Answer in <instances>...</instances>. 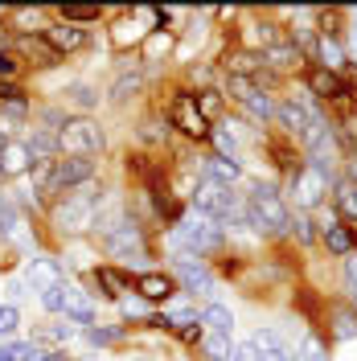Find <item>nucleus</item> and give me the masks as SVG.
<instances>
[{
  "mask_svg": "<svg viewBox=\"0 0 357 361\" xmlns=\"http://www.w3.org/2000/svg\"><path fill=\"white\" fill-rule=\"evenodd\" d=\"M243 209H246V226L263 238H284L291 234V205L284 202V193L267 185V180H250L243 197Z\"/></svg>",
  "mask_w": 357,
  "mask_h": 361,
  "instance_id": "nucleus-1",
  "label": "nucleus"
},
{
  "mask_svg": "<svg viewBox=\"0 0 357 361\" xmlns=\"http://www.w3.org/2000/svg\"><path fill=\"white\" fill-rule=\"evenodd\" d=\"M99 205H103L99 180H90L83 189H70L62 197H54V205H49V226H54V234H58V238H78V234L95 230Z\"/></svg>",
  "mask_w": 357,
  "mask_h": 361,
  "instance_id": "nucleus-2",
  "label": "nucleus"
},
{
  "mask_svg": "<svg viewBox=\"0 0 357 361\" xmlns=\"http://www.w3.org/2000/svg\"><path fill=\"white\" fill-rule=\"evenodd\" d=\"M169 250H173V259H201L205 263V255H214V250H222L226 243V226L214 222V218H205V214H185L181 222H173L169 230Z\"/></svg>",
  "mask_w": 357,
  "mask_h": 361,
  "instance_id": "nucleus-3",
  "label": "nucleus"
},
{
  "mask_svg": "<svg viewBox=\"0 0 357 361\" xmlns=\"http://www.w3.org/2000/svg\"><path fill=\"white\" fill-rule=\"evenodd\" d=\"M103 148H107V132H103V123L95 119V115H70L66 128L58 132V157H103Z\"/></svg>",
  "mask_w": 357,
  "mask_h": 361,
  "instance_id": "nucleus-4",
  "label": "nucleus"
},
{
  "mask_svg": "<svg viewBox=\"0 0 357 361\" xmlns=\"http://www.w3.org/2000/svg\"><path fill=\"white\" fill-rule=\"evenodd\" d=\"M103 250H107V259H115L119 267H132V263H140V259H148L144 226L135 222V218H123V222L103 238Z\"/></svg>",
  "mask_w": 357,
  "mask_h": 361,
  "instance_id": "nucleus-5",
  "label": "nucleus"
},
{
  "mask_svg": "<svg viewBox=\"0 0 357 361\" xmlns=\"http://www.w3.org/2000/svg\"><path fill=\"white\" fill-rule=\"evenodd\" d=\"M90 180H99V160L87 157H58L49 164V197H62L70 189H83Z\"/></svg>",
  "mask_w": 357,
  "mask_h": 361,
  "instance_id": "nucleus-6",
  "label": "nucleus"
},
{
  "mask_svg": "<svg viewBox=\"0 0 357 361\" xmlns=\"http://www.w3.org/2000/svg\"><path fill=\"white\" fill-rule=\"evenodd\" d=\"M288 193L296 202V214H308V209H316L325 202V193H333V180L325 173H316V169H308V164H300L288 177Z\"/></svg>",
  "mask_w": 357,
  "mask_h": 361,
  "instance_id": "nucleus-7",
  "label": "nucleus"
},
{
  "mask_svg": "<svg viewBox=\"0 0 357 361\" xmlns=\"http://www.w3.org/2000/svg\"><path fill=\"white\" fill-rule=\"evenodd\" d=\"M164 123L169 128H177L181 135H189V140H210V123L201 119V111L193 107V90H177L173 99H169V107H164Z\"/></svg>",
  "mask_w": 357,
  "mask_h": 361,
  "instance_id": "nucleus-8",
  "label": "nucleus"
},
{
  "mask_svg": "<svg viewBox=\"0 0 357 361\" xmlns=\"http://www.w3.org/2000/svg\"><path fill=\"white\" fill-rule=\"evenodd\" d=\"M173 279H177L181 295H214L218 292V275L205 267L201 259H173Z\"/></svg>",
  "mask_w": 357,
  "mask_h": 361,
  "instance_id": "nucleus-9",
  "label": "nucleus"
},
{
  "mask_svg": "<svg viewBox=\"0 0 357 361\" xmlns=\"http://www.w3.org/2000/svg\"><path fill=\"white\" fill-rule=\"evenodd\" d=\"M304 82H308V94L316 99H325V103H345L349 94H353V82L341 74V70H325V66H308L304 74Z\"/></svg>",
  "mask_w": 357,
  "mask_h": 361,
  "instance_id": "nucleus-10",
  "label": "nucleus"
},
{
  "mask_svg": "<svg viewBox=\"0 0 357 361\" xmlns=\"http://www.w3.org/2000/svg\"><path fill=\"white\" fill-rule=\"evenodd\" d=\"M316 234H320V243L329 247V255H337V259H349V255H357V234L349 230V226H341V218H337L333 209H325V214H320Z\"/></svg>",
  "mask_w": 357,
  "mask_h": 361,
  "instance_id": "nucleus-11",
  "label": "nucleus"
},
{
  "mask_svg": "<svg viewBox=\"0 0 357 361\" xmlns=\"http://www.w3.org/2000/svg\"><path fill=\"white\" fill-rule=\"evenodd\" d=\"M42 42L58 54V58H66V54H78V49H87V42H90V33L83 29V25H70V21H49L42 29Z\"/></svg>",
  "mask_w": 357,
  "mask_h": 361,
  "instance_id": "nucleus-12",
  "label": "nucleus"
},
{
  "mask_svg": "<svg viewBox=\"0 0 357 361\" xmlns=\"http://www.w3.org/2000/svg\"><path fill=\"white\" fill-rule=\"evenodd\" d=\"M132 288L148 308H152V304H169V300L181 292L177 279H173V271H140V275L132 279Z\"/></svg>",
  "mask_w": 357,
  "mask_h": 361,
  "instance_id": "nucleus-13",
  "label": "nucleus"
},
{
  "mask_svg": "<svg viewBox=\"0 0 357 361\" xmlns=\"http://www.w3.org/2000/svg\"><path fill=\"white\" fill-rule=\"evenodd\" d=\"M25 283L42 295V292H49V288H58V283H66V267H62L58 259H49V255H33V259L25 263Z\"/></svg>",
  "mask_w": 357,
  "mask_h": 361,
  "instance_id": "nucleus-14",
  "label": "nucleus"
},
{
  "mask_svg": "<svg viewBox=\"0 0 357 361\" xmlns=\"http://www.w3.org/2000/svg\"><path fill=\"white\" fill-rule=\"evenodd\" d=\"M316 107L313 103H304V99H279V111H275V123L284 128V132L291 135V140H300V135L313 128V119H316Z\"/></svg>",
  "mask_w": 357,
  "mask_h": 361,
  "instance_id": "nucleus-15",
  "label": "nucleus"
},
{
  "mask_svg": "<svg viewBox=\"0 0 357 361\" xmlns=\"http://www.w3.org/2000/svg\"><path fill=\"white\" fill-rule=\"evenodd\" d=\"M33 173V157L25 148V140H8L0 148V180H17V177H29Z\"/></svg>",
  "mask_w": 357,
  "mask_h": 361,
  "instance_id": "nucleus-16",
  "label": "nucleus"
},
{
  "mask_svg": "<svg viewBox=\"0 0 357 361\" xmlns=\"http://www.w3.org/2000/svg\"><path fill=\"white\" fill-rule=\"evenodd\" d=\"M250 345H255V353H259V361H296V353H291V345L275 329H259L255 337H250Z\"/></svg>",
  "mask_w": 357,
  "mask_h": 361,
  "instance_id": "nucleus-17",
  "label": "nucleus"
},
{
  "mask_svg": "<svg viewBox=\"0 0 357 361\" xmlns=\"http://www.w3.org/2000/svg\"><path fill=\"white\" fill-rule=\"evenodd\" d=\"M201 329L205 333H222V337H234V312L226 308V304H218V300H210L205 308L198 312Z\"/></svg>",
  "mask_w": 357,
  "mask_h": 361,
  "instance_id": "nucleus-18",
  "label": "nucleus"
},
{
  "mask_svg": "<svg viewBox=\"0 0 357 361\" xmlns=\"http://www.w3.org/2000/svg\"><path fill=\"white\" fill-rule=\"evenodd\" d=\"M62 103H66V111H74V115H90L99 107V90L90 87V82H70V87L62 90Z\"/></svg>",
  "mask_w": 357,
  "mask_h": 361,
  "instance_id": "nucleus-19",
  "label": "nucleus"
},
{
  "mask_svg": "<svg viewBox=\"0 0 357 361\" xmlns=\"http://www.w3.org/2000/svg\"><path fill=\"white\" fill-rule=\"evenodd\" d=\"M333 214L341 222H357V185L345 177L333 180Z\"/></svg>",
  "mask_w": 357,
  "mask_h": 361,
  "instance_id": "nucleus-20",
  "label": "nucleus"
},
{
  "mask_svg": "<svg viewBox=\"0 0 357 361\" xmlns=\"http://www.w3.org/2000/svg\"><path fill=\"white\" fill-rule=\"evenodd\" d=\"M316 66H325V70H345V45H341V37H333V33H320L316 37Z\"/></svg>",
  "mask_w": 357,
  "mask_h": 361,
  "instance_id": "nucleus-21",
  "label": "nucleus"
},
{
  "mask_svg": "<svg viewBox=\"0 0 357 361\" xmlns=\"http://www.w3.org/2000/svg\"><path fill=\"white\" fill-rule=\"evenodd\" d=\"M259 58H263V70H271V74H275V70H291V66H300V62H304V54H300L288 37H284L279 45H271V49H263Z\"/></svg>",
  "mask_w": 357,
  "mask_h": 361,
  "instance_id": "nucleus-22",
  "label": "nucleus"
},
{
  "mask_svg": "<svg viewBox=\"0 0 357 361\" xmlns=\"http://www.w3.org/2000/svg\"><path fill=\"white\" fill-rule=\"evenodd\" d=\"M62 316H66V324H83V329L95 324V308H90V300L74 283H66V308H62Z\"/></svg>",
  "mask_w": 357,
  "mask_h": 361,
  "instance_id": "nucleus-23",
  "label": "nucleus"
},
{
  "mask_svg": "<svg viewBox=\"0 0 357 361\" xmlns=\"http://www.w3.org/2000/svg\"><path fill=\"white\" fill-rule=\"evenodd\" d=\"M25 148H29L33 164H42V160H58V135L45 132V128H33V132L25 135Z\"/></svg>",
  "mask_w": 357,
  "mask_h": 361,
  "instance_id": "nucleus-24",
  "label": "nucleus"
},
{
  "mask_svg": "<svg viewBox=\"0 0 357 361\" xmlns=\"http://www.w3.org/2000/svg\"><path fill=\"white\" fill-rule=\"evenodd\" d=\"M193 107L201 111V119L214 128L218 119H222V111H226V94L222 90H214V87H205V90H193Z\"/></svg>",
  "mask_w": 357,
  "mask_h": 361,
  "instance_id": "nucleus-25",
  "label": "nucleus"
},
{
  "mask_svg": "<svg viewBox=\"0 0 357 361\" xmlns=\"http://www.w3.org/2000/svg\"><path fill=\"white\" fill-rule=\"evenodd\" d=\"M95 283L103 288L107 300H123V292H128V283H132V279H128L119 267H107V263H103V267H95Z\"/></svg>",
  "mask_w": 357,
  "mask_h": 361,
  "instance_id": "nucleus-26",
  "label": "nucleus"
},
{
  "mask_svg": "<svg viewBox=\"0 0 357 361\" xmlns=\"http://www.w3.org/2000/svg\"><path fill=\"white\" fill-rule=\"evenodd\" d=\"M243 111L255 119V123H275V111H279V99L267 94V90H259V94H250L243 103Z\"/></svg>",
  "mask_w": 357,
  "mask_h": 361,
  "instance_id": "nucleus-27",
  "label": "nucleus"
},
{
  "mask_svg": "<svg viewBox=\"0 0 357 361\" xmlns=\"http://www.w3.org/2000/svg\"><path fill=\"white\" fill-rule=\"evenodd\" d=\"M201 353H205V361H230L234 341L222 337V333H205V337H201Z\"/></svg>",
  "mask_w": 357,
  "mask_h": 361,
  "instance_id": "nucleus-28",
  "label": "nucleus"
},
{
  "mask_svg": "<svg viewBox=\"0 0 357 361\" xmlns=\"http://www.w3.org/2000/svg\"><path fill=\"white\" fill-rule=\"evenodd\" d=\"M42 349L33 341H0V361H37Z\"/></svg>",
  "mask_w": 357,
  "mask_h": 361,
  "instance_id": "nucleus-29",
  "label": "nucleus"
},
{
  "mask_svg": "<svg viewBox=\"0 0 357 361\" xmlns=\"http://www.w3.org/2000/svg\"><path fill=\"white\" fill-rule=\"evenodd\" d=\"M140 87H144V74H140V70H123L111 87V103H128Z\"/></svg>",
  "mask_w": 357,
  "mask_h": 361,
  "instance_id": "nucleus-30",
  "label": "nucleus"
},
{
  "mask_svg": "<svg viewBox=\"0 0 357 361\" xmlns=\"http://www.w3.org/2000/svg\"><path fill=\"white\" fill-rule=\"evenodd\" d=\"M17 230H21L17 202H13V197H0V238L8 243V238H17Z\"/></svg>",
  "mask_w": 357,
  "mask_h": 361,
  "instance_id": "nucleus-31",
  "label": "nucleus"
},
{
  "mask_svg": "<svg viewBox=\"0 0 357 361\" xmlns=\"http://www.w3.org/2000/svg\"><path fill=\"white\" fill-rule=\"evenodd\" d=\"M17 333H21V308L0 304V341H17Z\"/></svg>",
  "mask_w": 357,
  "mask_h": 361,
  "instance_id": "nucleus-32",
  "label": "nucleus"
},
{
  "mask_svg": "<svg viewBox=\"0 0 357 361\" xmlns=\"http://www.w3.org/2000/svg\"><path fill=\"white\" fill-rule=\"evenodd\" d=\"M83 333L90 345H115V341H123V324H90Z\"/></svg>",
  "mask_w": 357,
  "mask_h": 361,
  "instance_id": "nucleus-33",
  "label": "nucleus"
},
{
  "mask_svg": "<svg viewBox=\"0 0 357 361\" xmlns=\"http://www.w3.org/2000/svg\"><path fill=\"white\" fill-rule=\"evenodd\" d=\"M58 13H62V21H70V25H83V29H87L90 21H99V8H83V4H62Z\"/></svg>",
  "mask_w": 357,
  "mask_h": 361,
  "instance_id": "nucleus-34",
  "label": "nucleus"
},
{
  "mask_svg": "<svg viewBox=\"0 0 357 361\" xmlns=\"http://www.w3.org/2000/svg\"><path fill=\"white\" fill-rule=\"evenodd\" d=\"M296 361H329V353H325V345H320V337H308L300 341V349H296Z\"/></svg>",
  "mask_w": 357,
  "mask_h": 361,
  "instance_id": "nucleus-35",
  "label": "nucleus"
},
{
  "mask_svg": "<svg viewBox=\"0 0 357 361\" xmlns=\"http://www.w3.org/2000/svg\"><path fill=\"white\" fill-rule=\"evenodd\" d=\"M291 234H296L300 243H316V238H320L313 230V218H308V214H291Z\"/></svg>",
  "mask_w": 357,
  "mask_h": 361,
  "instance_id": "nucleus-36",
  "label": "nucleus"
},
{
  "mask_svg": "<svg viewBox=\"0 0 357 361\" xmlns=\"http://www.w3.org/2000/svg\"><path fill=\"white\" fill-rule=\"evenodd\" d=\"M37 300H42V308H45V312H62V308H66V283H58V288L42 292Z\"/></svg>",
  "mask_w": 357,
  "mask_h": 361,
  "instance_id": "nucleus-37",
  "label": "nucleus"
},
{
  "mask_svg": "<svg viewBox=\"0 0 357 361\" xmlns=\"http://www.w3.org/2000/svg\"><path fill=\"white\" fill-rule=\"evenodd\" d=\"M17 58H13V54H8V49H0V82H13V78H17Z\"/></svg>",
  "mask_w": 357,
  "mask_h": 361,
  "instance_id": "nucleus-38",
  "label": "nucleus"
},
{
  "mask_svg": "<svg viewBox=\"0 0 357 361\" xmlns=\"http://www.w3.org/2000/svg\"><path fill=\"white\" fill-rule=\"evenodd\" d=\"M341 164H345V180H353V185H357V140L341 152Z\"/></svg>",
  "mask_w": 357,
  "mask_h": 361,
  "instance_id": "nucleus-39",
  "label": "nucleus"
},
{
  "mask_svg": "<svg viewBox=\"0 0 357 361\" xmlns=\"http://www.w3.org/2000/svg\"><path fill=\"white\" fill-rule=\"evenodd\" d=\"M119 308H123V316H132V320H144V316H152L148 312V304L135 295V300H119Z\"/></svg>",
  "mask_w": 357,
  "mask_h": 361,
  "instance_id": "nucleus-40",
  "label": "nucleus"
},
{
  "mask_svg": "<svg viewBox=\"0 0 357 361\" xmlns=\"http://www.w3.org/2000/svg\"><path fill=\"white\" fill-rule=\"evenodd\" d=\"M230 361H259V353H255V345H250V341H234Z\"/></svg>",
  "mask_w": 357,
  "mask_h": 361,
  "instance_id": "nucleus-41",
  "label": "nucleus"
},
{
  "mask_svg": "<svg viewBox=\"0 0 357 361\" xmlns=\"http://www.w3.org/2000/svg\"><path fill=\"white\" fill-rule=\"evenodd\" d=\"M345 283H349V292L357 295V255H349V259H345Z\"/></svg>",
  "mask_w": 357,
  "mask_h": 361,
  "instance_id": "nucleus-42",
  "label": "nucleus"
},
{
  "mask_svg": "<svg viewBox=\"0 0 357 361\" xmlns=\"http://www.w3.org/2000/svg\"><path fill=\"white\" fill-rule=\"evenodd\" d=\"M37 361H66V353H62V349H54V353H42Z\"/></svg>",
  "mask_w": 357,
  "mask_h": 361,
  "instance_id": "nucleus-43",
  "label": "nucleus"
},
{
  "mask_svg": "<svg viewBox=\"0 0 357 361\" xmlns=\"http://www.w3.org/2000/svg\"><path fill=\"white\" fill-rule=\"evenodd\" d=\"M4 45H8V29H4V25H0V49H4Z\"/></svg>",
  "mask_w": 357,
  "mask_h": 361,
  "instance_id": "nucleus-44",
  "label": "nucleus"
},
{
  "mask_svg": "<svg viewBox=\"0 0 357 361\" xmlns=\"http://www.w3.org/2000/svg\"><path fill=\"white\" fill-rule=\"evenodd\" d=\"M353 29H357V13H353Z\"/></svg>",
  "mask_w": 357,
  "mask_h": 361,
  "instance_id": "nucleus-45",
  "label": "nucleus"
},
{
  "mask_svg": "<svg viewBox=\"0 0 357 361\" xmlns=\"http://www.w3.org/2000/svg\"><path fill=\"white\" fill-rule=\"evenodd\" d=\"M140 361H144V357H140Z\"/></svg>",
  "mask_w": 357,
  "mask_h": 361,
  "instance_id": "nucleus-46",
  "label": "nucleus"
}]
</instances>
